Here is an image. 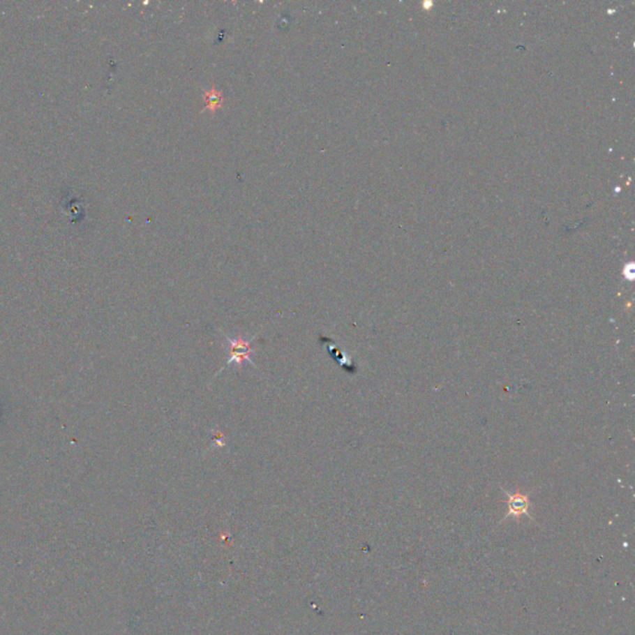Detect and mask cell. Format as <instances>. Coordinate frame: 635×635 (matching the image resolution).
I'll return each instance as SVG.
<instances>
[{
  "label": "cell",
  "mask_w": 635,
  "mask_h": 635,
  "mask_svg": "<svg viewBox=\"0 0 635 635\" xmlns=\"http://www.w3.org/2000/svg\"><path fill=\"white\" fill-rule=\"evenodd\" d=\"M226 346L229 350L230 359L223 368H227L231 364L242 366L245 361L255 366L251 357H250L253 350V339L246 340L242 335L236 339L226 336Z\"/></svg>",
  "instance_id": "6da1fadb"
},
{
  "label": "cell",
  "mask_w": 635,
  "mask_h": 635,
  "mask_svg": "<svg viewBox=\"0 0 635 635\" xmlns=\"http://www.w3.org/2000/svg\"><path fill=\"white\" fill-rule=\"evenodd\" d=\"M504 494L507 496V513L502 521L507 518H520L521 516H530L529 510L530 507H531V502H530L529 495L528 494H523L520 491H516V493H510V491H504Z\"/></svg>",
  "instance_id": "7a4b0ae2"
},
{
  "label": "cell",
  "mask_w": 635,
  "mask_h": 635,
  "mask_svg": "<svg viewBox=\"0 0 635 635\" xmlns=\"http://www.w3.org/2000/svg\"><path fill=\"white\" fill-rule=\"evenodd\" d=\"M633 267H634L633 263H630V264H628V266H625V278L629 279V281L633 279V272H634V268Z\"/></svg>",
  "instance_id": "3957f363"
}]
</instances>
